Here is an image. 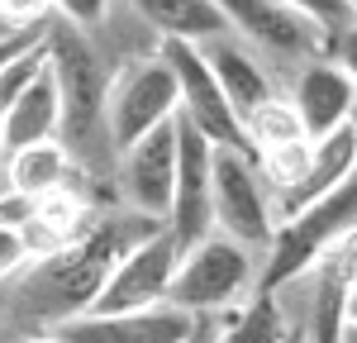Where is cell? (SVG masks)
Here are the masks:
<instances>
[{"instance_id": "1f68e13d", "label": "cell", "mask_w": 357, "mask_h": 343, "mask_svg": "<svg viewBox=\"0 0 357 343\" xmlns=\"http://www.w3.org/2000/svg\"><path fill=\"white\" fill-rule=\"evenodd\" d=\"M0 153H5V129H0Z\"/></svg>"}, {"instance_id": "8fae6325", "label": "cell", "mask_w": 357, "mask_h": 343, "mask_svg": "<svg viewBox=\"0 0 357 343\" xmlns=\"http://www.w3.org/2000/svg\"><path fill=\"white\" fill-rule=\"evenodd\" d=\"M220 10L248 43H257L267 53L314 57L319 48H329V33L314 29L305 15H296L286 0H220Z\"/></svg>"}, {"instance_id": "30bf717a", "label": "cell", "mask_w": 357, "mask_h": 343, "mask_svg": "<svg viewBox=\"0 0 357 343\" xmlns=\"http://www.w3.org/2000/svg\"><path fill=\"white\" fill-rule=\"evenodd\" d=\"M176 124H181V172H176V200L167 229L181 248H195L215 234V143L181 114Z\"/></svg>"}, {"instance_id": "7402d4cb", "label": "cell", "mask_w": 357, "mask_h": 343, "mask_svg": "<svg viewBox=\"0 0 357 343\" xmlns=\"http://www.w3.org/2000/svg\"><path fill=\"white\" fill-rule=\"evenodd\" d=\"M296 15H305L314 29H324V33H343V29H353L357 24V15H353V5L348 0H286Z\"/></svg>"}, {"instance_id": "44dd1931", "label": "cell", "mask_w": 357, "mask_h": 343, "mask_svg": "<svg viewBox=\"0 0 357 343\" xmlns=\"http://www.w3.org/2000/svg\"><path fill=\"white\" fill-rule=\"evenodd\" d=\"M48 67H53V57H48V38H43L38 48H29V53H20L15 62H5V67H0V119L20 105V96H24V91L38 82Z\"/></svg>"}, {"instance_id": "603a6c76", "label": "cell", "mask_w": 357, "mask_h": 343, "mask_svg": "<svg viewBox=\"0 0 357 343\" xmlns=\"http://www.w3.org/2000/svg\"><path fill=\"white\" fill-rule=\"evenodd\" d=\"M57 15L67 20V24H77L86 33V29H96L100 20H105V10H110V0H53Z\"/></svg>"}, {"instance_id": "f1b7e54d", "label": "cell", "mask_w": 357, "mask_h": 343, "mask_svg": "<svg viewBox=\"0 0 357 343\" xmlns=\"http://www.w3.org/2000/svg\"><path fill=\"white\" fill-rule=\"evenodd\" d=\"M338 343H357V324H343V339Z\"/></svg>"}, {"instance_id": "52a82bcc", "label": "cell", "mask_w": 357, "mask_h": 343, "mask_svg": "<svg viewBox=\"0 0 357 343\" xmlns=\"http://www.w3.org/2000/svg\"><path fill=\"white\" fill-rule=\"evenodd\" d=\"M158 57H162L167 67H172V77H176V91H181V119H191V124H195V129H200V134H205L210 143H215V148L252 153L243 119L234 114V105H229V96H224L220 77L210 72L205 53H200L195 43L162 38Z\"/></svg>"}, {"instance_id": "e0dca14e", "label": "cell", "mask_w": 357, "mask_h": 343, "mask_svg": "<svg viewBox=\"0 0 357 343\" xmlns=\"http://www.w3.org/2000/svg\"><path fill=\"white\" fill-rule=\"evenodd\" d=\"M138 15L158 29L162 38L176 43H210V38H229V15L220 10V0H134Z\"/></svg>"}, {"instance_id": "ba28073f", "label": "cell", "mask_w": 357, "mask_h": 343, "mask_svg": "<svg viewBox=\"0 0 357 343\" xmlns=\"http://www.w3.org/2000/svg\"><path fill=\"white\" fill-rule=\"evenodd\" d=\"M181 257H186V248H181V243L172 238V229L162 224L148 243H138L134 253L114 267L110 286L100 291V300H96L91 314H138V310L167 305L172 282H176V272H181Z\"/></svg>"}, {"instance_id": "9c48e42d", "label": "cell", "mask_w": 357, "mask_h": 343, "mask_svg": "<svg viewBox=\"0 0 357 343\" xmlns=\"http://www.w3.org/2000/svg\"><path fill=\"white\" fill-rule=\"evenodd\" d=\"M176 172H181V124L172 119L119 158V191L129 200V210L167 224L172 200H176Z\"/></svg>"}, {"instance_id": "ac0fdd59", "label": "cell", "mask_w": 357, "mask_h": 343, "mask_svg": "<svg viewBox=\"0 0 357 343\" xmlns=\"http://www.w3.org/2000/svg\"><path fill=\"white\" fill-rule=\"evenodd\" d=\"M72 172V158L62 143H38L24 153H10V191L24 200H43L62 191V176Z\"/></svg>"}, {"instance_id": "9a60e30c", "label": "cell", "mask_w": 357, "mask_h": 343, "mask_svg": "<svg viewBox=\"0 0 357 343\" xmlns=\"http://www.w3.org/2000/svg\"><path fill=\"white\" fill-rule=\"evenodd\" d=\"M0 129H5V148H10V153H24V148L62 139V96H57L53 67L20 96V105L0 119Z\"/></svg>"}, {"instance_id": "484cf974", "label": "cell", "mask_w": 357, "mask_h": 343, "mask_svg": "<svg viewBox=\"0 0 357 343\" xmlns=\"http://www.w3.org/2000/svg\"><path fill=\"white\" fill-rule=\"evenodd\" d=\"M329 57H333V62H338V67H343V72H348V77L357 82V24L329 38Z\"/></svg>"}, {"instance_id": "3957f363", "label": "cell", "mask_w": 357, "mask_h": 343, "mask_svg": "<svg viewBox=\"0 0 357 343\" xmlns=\"http://www.w3.org/2000/svg\"><path fill=\"white\" fill-rule=\"evenodd\" d=\"M357 229V172L333 191V196L305 205L296 215H286L276 224L272 248L262 253L257 272V296H281V286L301 282L319 267V257L329 253L338 238H348Z\"/></svg>"}, {"instance_id": "6da1fadb", "label": "cell", "mask_w": 357, "mask_h": 343, "mask_svg": "<svg viewBox=\"0 0 357 343\" xmlns=\"http://www.w3.org/2000/svg\"><path fill=\"white\" fill-rule=\"evenodd\" d=\"M158 229H162V220H148L138 210H110L105 220H91V229L77 243L33 262V272L20 282V310L38 324H53V329L91 314L100 291L110 286L114 267L138 243H148Z\"/></svg>"}, {"instance_id": "4fadbf2b", "label": "cell", "mask_w": 357, "mask_h": 343, "mask_svg": "<svg viewBox=\"0 0 357 343\" xmlns=\"http://www.w3.org/2000/svg\"><path fill=\"white\" fill-rule=\"evenodd\" d=\"M296 114H301L305 134L319 143L338 134V129H348L353 124V110H357V82L338 67V62H324V57H314L310 67L301 72V82H296Z\"/></svg>"}, {"instance_id": "cb8c5ba5", "label": "cell", "mask_w": 357, "mask_h": 343, "mask_svg": "<svg viewBox=\"0 0 357 343\" xmlns=\"http://www.w3.org/2000/svg\"><path fill=\"white\" fill-rule=\"evenodd\" d=\"M29 262V248H24V234L10 224H0V282L10 277V272H20Z\"/></svg>"}, {"instance_id": "ffe728a7", "label": "cell", "mask_w": 357, "mask_h": 343, "mask_svg": "<svg viewBox=\"0 0 357 343\" xmlns=\"http://www.w3.org/2000/svg\"><path fill=\"white\" fill-rule=\"evenodd\" d=\"M248 143H252V158H262V153H276V148H291V143H314L305 134L301 114L296 105H286V100H272L267 110H257L248 119Z\"/></svg>"}, {"instance_id": "f546056e", "label": "cell", "mask_w": 357, "mask_h": 343, "mask_svg": "<svg viewBox=\"0 0 357 343\" xmlns=\"http://www.w3.org/2000/svg\"><path fill=\"white\" fill-rule=\"evenodd\" d=\"M348 324H357V291H353V300H348Z\"/></svg>"}, {"instance_id": "d4e9b609", "label": "cell", "mask_w": 357, "mask_h": 343, "mask_svg": "<svg viewBox=\"0 0 357 343\" xmlns=\"http://www.w3.org/2000/svg\"><path fill=\"white\" fill-rule=\"evenodd\" d=\"M43 38H48V20H38V24H29V29H20V33H10V38H0V67L15 62L20 53H29V48H38Z\"/></svg>"}, {"instance_id": "8992f818", "label": "cell", "mask_w": 357, "mask_h": 343, "mask_svg": "<svg viewBox=\"0 0 357 343\" xmlns=\"http://www.w3.org/2000/svg\"><path fill=\"white\" fill-rule=\"evenodd\" d=\"M181 114V91L162 57H138L110 77V143L114 158H124L134 143L162 129Z\"/></svg>"}, {"instance_id": "d6a6232c", "label": "cell", "mask_w": 357, "mask_h": 343, "mask_svg": "<svg viewBox=\"0 0 357 343\" xmlns=\"http://www.w3.org/2000/svg\"><path fill=\"white\" fill-rule=\"evenodd\" d=\"M353 134H357V110H353Z\"/></svg>"}, {"instance_id": "d6986e66", "label": "cell", "mask_w": 357, "mask_h": 343, "mask_svg": "<svg viewBox=\"0 0 357 343\" xmlns=\"http://www.w3.org/2000/svg\"><path fill=\"white\" fill-rule=\"evenodd\" d=\"M296 334L291 314L281 310L276 296H252L248 305L234 310V319L215 329V343H286Z\"/></svg>"}, {"instance_id": "7a4b0ae2", "label": "cell", "mask_w": 357, "mask_h": 343, "mask_svg": "<svg viewBox=\"0 0 357 343\" xmlns=\"http://www.w3.org/2000/svg\"><path fill=\"white\" fill-rule=\"evenodd\" d=\"M48 57H53L57 96H62V148L72 162L96 167L114 153L110 143V77L77 24L48 20Z\"/></svg>"}, {"instance_id": "5b68a950", "label": "cell", "mask_w": 357, "mask_h": 343, "mask_svg": "<svg viewBox=\"0 0 357 343\" xmlns=\"http://www.w3.org/2000/svg\"><path fill=\"white\" fill-rule=\"evenodd\" d=\"M272 215V191H267L257 158L234 153V148H215V229L262 257L276 238Z\"/></svg>"}, {"instance_id": "277c9868", "label": "cell", "mask_w": 357, "mask_h": 343, "mask_svg": "<svg viewBox=\"0 0 357 343\" xmlns=\"http://www.w3.org/2000/svg\"><path fill=\"white\" fill-rule=\"evenodd\" d=\"M252 257L257 253H248L243 243H234L224 234H210L205 243L186 248L167 305L195 314V319H210V314L229 310V305H248L257 296V272H262Z\"/></svg>"}, {"instance_id": "5bb4252c", "label": "cell", "mask_w": 357, "mask_h": 343, "mask_svg": "<svg viewBox=\"0 0 357 343\" xmlns=\"http://www.w3.org/2000/svg\"><path fill=\"white\" fill-rule=\"evenodd\" d=\"M200 53H205V62H210V72L220 77L224 96H229V105H234V114L248 119L257 110H267L276 96H272V82H267V72L257 67V57L248 53L243 43H234V38H210V43H200Z\"/></svg>"}, {"instance_id": "83f0119b", "label": "cell", "mask_w": 357, "mask_h": 343, "mask_svg": "<svg viewBox=\"0 0 357 343\" xmlns=\"http://www.w3.org/2000/svg\"><path fill=\"white\" fill-rule=\"evenodd\" d=\"M286 343H310V324H296V334H291Z\"/></svg>"}, {"instance_id": "4316f807", "label": "cell", "mask_w": 357, "mask_h": 343, "mask_svg": "<svg viewBox=\"0 0 357 343\" xmlns=\"http://www.w3.org/2000/svg\"><path fill=\"white\" fill-rule=\"evenodd\" d=\"M191 343H215V329H210V319H200V329H195Z\"/></svg>"}, {"instance_id": "2e32d148", "label": "cell", "mask_w": 357, "mask_h": 343, "mask_svg": "<svg viewBox=\"0 0 357 343\" xmlns=\"http://www.w3.org/2000/svg\"><path fill=\"white\" fill-rule=\"evenodd\" d=\"M353 172H357V134H353V124H348V129H338V134H329V139L314 143L310 172H305L301 186L281 200V215H296V210H305V205L333 196Z\"/></svg>"}, {"instance_id": "7c38bea8", "label": "cell", "mask_w": 357, "mask_h": 343, "mask_svg": "<svg viewBox=\"0 0 357 343\" xmlns=\"http://www.w3.org/2000/svg\"><path fill=\"white\" fill-rule=\"evenodd\" d=\"M200 319L176 305L138 314H82L72 324H57V343H191Z\"/></svg>"}, {"instance_id": "4dcf8cb0", "label": "cell", "mask_w": 357, "mask_h": 343, "mask_svg": "<svg viewBox=\"0 0 357 343\" xmlns=\"http://www.w3.org/2000/svg\"><path fill=\"white\" fill-rule=\"evenodd\" d=\"M24 343H57V334H33V339H24Z\"/></svg>"}]
</instances>
